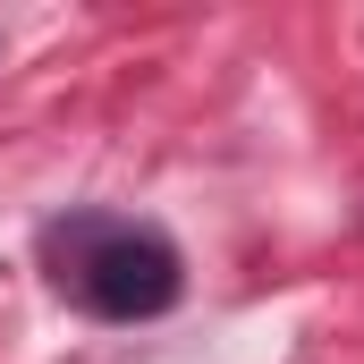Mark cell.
Wrapping results in <instances>:
<instances>
[{
  "label": "cell",
  "mask_w": 364,
  "mask_h": 364,
  "mask_svg": "<svg viewBox=\"0 0 364 364\" xmlns=\"http://www.w3.org/2000/svg\"><path fill=\"white\" fill-rule=\"evenodd\" d=\"M43 263L51 288L68 305H85L93 322H153L186 296V263L178 246L144 220H119V212H68L43 229Z\"/></svg>",
  "instance_id": "6da1fadb"
}]
</instances>
